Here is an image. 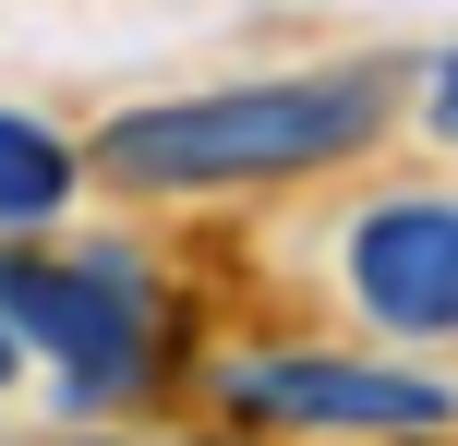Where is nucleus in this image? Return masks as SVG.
I'll return each instance as SVG.
<instances>
[{
	"mask_svg": "<svg viewBox=\"0 0 458 446\" xmlns=\"http://www.w3.org/2000/svg\"><path fill=\"white\" fill-rule=\"evenodd\" d=\"M24 350H48L61 410H121L157 386V278L145 254H24L0 265Z\"/></svg>",
	"mask_w": 458,
	"mask_h": 446,
	"instance_id": "nucleus-2",
	"label": "nucleus"
},
{
	"mask_svg": "<svg viewBox=\"0 0 458 446\" xmlns=\"http://www.w3.org/2000/svg\"><path fill=\"white\" fill-rule=\"evenodd\" d=\"M229 410L277 423V434H374V446H422L458 423V399L435 374H386V362H338V350L229 362Z\"/></svg>",
	"mask_w": 458,
	"mask_h": 446,
	"instance_id": "nucleus-3",
	"label": "nucleus"
},
{
	"mask_svg": "<svg viewBox=\"0 0 458 446\" xmlns=\"http://www.w3.org/2000/svg\"><path fill=\"white\" fill-rule=\"evenodd\" d=\"M350 302L386 338H458V193H386L350 217Z\"/></svg>",
	"mask_w": 458,
	"mask_h": 446,
	"instance_id": "nucleus-4",
	"label": "nucleus"
},
{
	"mask_svg": "<svg viewBox=\"0 0 458 446\" xmlns=\"http://www.w3.org/2000/svg\"><path fill=\"white\" fill-rule=\"evenodd\" d=\"M422 109H435V133L458 145V48H446V61H435V72H422Z\"/></svg>",
	"mask_w": 458,
	"mask_h": 446,
	"instance_id": "nucleus-6",
	"label": "nucleus"
},
{
	"mask_svg": "<svg viewBox=\"0 0 458 446\" xmlns=\"http://www.w3.org/2000/svg\"><path fill=\"white\" fill-rule=\"evenodd\" d=\"M72 181H85V157H72L48 121H37V109H0V230H37V217H61V206H72Z\"/></svg>",
	"mask_w": 458,
	"mask_h": 446,
	"instance_id": "nucleus-5",
	"label": "nucleus"
},
{
	"mask_svg": "<svg viewBox=\"0 0 458 446\" xmlns=\"http://www.w3.org/2000/svg\"><path fill=\"white\" fill-rule=\"evenodd\" d=\"M386 121V72H277V85H217L169 97V109L109 121L97 169L133 193H229V181H301L374 145Z\"/></svg>",
	"mask_w": 458,
	"mask_h": 446,
	"instance_id": "nucleus-1",
	"label": "nucleus"
},
{
	"mask_svg": "<svg viewBox=\"0 0 458 446\" xmlns=\"http://www.w3.org/2000/svg\"><path fill=\"white\" fill-rule=\"evenodd\" d=\"M13 362H24V326H13V302H0V386H13Z\"/></svg>",
	"mask_w": 458,
	"mask_h": 446,
	"instance_id": "nucleus-7",
	"label": "nucleus"
}]
</instances>
